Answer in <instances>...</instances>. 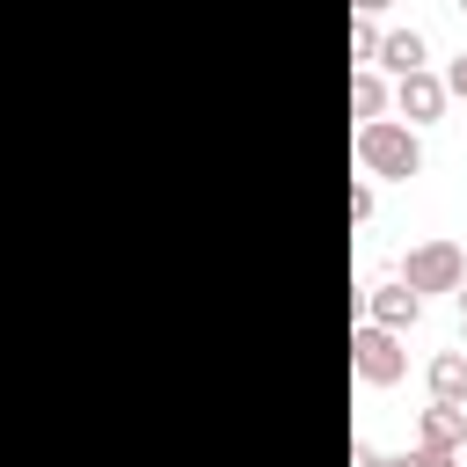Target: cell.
<instances>
[{
    "label": "cell",
    "mask_w": 467,
    "mask_h": 467,
    "mask_svg": "<svg viewBox=\"0 0 467 467\" xmlns=\"http://www.w3.org/2000/svg\"><path fill=\"white\" fill-rule=\"evenodd\" d=\"M358 372H365V379H394V372H401V358H394V343H387L379 328L358 336Z\"/></svg>",
    "instance_id": "cell-3"
},
{
    "label": "cell",
    "mask_w": 467,
    "mask_h": 467,
    "mask_svg": "<svg viewBox=\"0 0 467 467\" xmlns=\"http://www.w3.org/2000/svg\"><path fill=\"white\" fill-rule=\"evenodd\" d=\"M416 467H445V452H423V460H416Z\"/></svg>",
    "instance_id": "cell-9"
},
{
    "label": "cell",
    "mask_w": 467,
    "mask_h": 467,
    "mask_svg": "<svg viewBox=\"0 0 467 467\" xmlns=\"http://www.w3.org/2000/svg\"><path fill=\"white\" fill-rule=\"evenodd\" d=\"M416 58H423L416 36H394V44H387V66H394V73H416Z\"/></svg>",
    "instance_id": "cell-7"
},
{
    "label": "cell",
    "mask_w": 467,
    "mask_h": 467,
    "mask_svg": "<svg viewBox=\"0 0 467 467\" xmlns=\"http://www.w3.org/2000/svg\"><path fill=\"white\" fill-rule=\"evenodd\" d=\"M431 387H438V401H460V394H467V358H438Z\"/></svg>",
    "instance_id": "cell-4"
},
{
    "label": "cell",
    "mask_w": 467,
    "mask_h": 467,
    "mask_svg": "<svg viewBox=\"0 0 467 467\" xmlns=\"http://www.w3.org/2000/svg\"><path fill=\"white\" fill-rule=\"evenodd\" d=\"M358 153H365L379 175H416V139H409V131H387V124H372V131L358 139Z\"/></svg>",
    "instance_id": "cell-1"
},
{
    "label": "cell",
    "mask_w": 467,
    "mask_h": 467,
    "mask_svg": "<svg viewBox=\"0 0 467 467\" xmlns=\"http://www.w3.org/2000/svg\"><path fill=\"white\" fill-rule=\"evenodd\" d=\"M452 88H460V95H467V58H460V66H452Z\"/></svg>",
    "instance_id": "cell-8"
},
{
    "label": "cell",
    "mask_w": 467,
    "mask_h": 467,
    "mask_svg": "<svg viewBox=\"0 0 467 467\" xmlns=\"http://www.w3.org/2000/svg\"><path fill=\"white\" fill-rule=\"evenodd\" d=\"M452 277H460V255H452V248H423V255H409V285L438 292V285H452Z\"/></svg>",
    "instance_id": "cell-2"
},
{
    "label": "cell",
    "mask_w": 467,
    "mask_h": 467,
    "mask_svg": "<svg viewBox=\"0 0 467 467\" xmlns=\"http://www.w3.org/2000/svg\"><path fill=\"white\" fill-rule=\"evenodd\" d=\"M372 467H379V460H372Z\"/></svg>",
    "instance_id": "cell-11"
},
{
    "label": "cell",
    "mask_w": 467,
    "mask_h": 467,
    "mask_svg": "<svg viewBox=\"0 0 467 467\" xmlns=\"http://www.w3.org/2000/svg\"><path fill=\"white\" fill-rule=\"evenodd\" d=\"M460 306H467V292H460Z\"/></svg>",
    "instance_id": "cell-10"
},
{
    "label": "cell",
    "mask_w": 467,
    "mask_h": 467,
    "mask_svg": "<svg viewBox=\"0 0 467 467\" xmlns=\"http://www.w3.org/2000/svg\"><path fill=\"white\" fill-rule=\"evenodd\" d=\"M379 321H416V292H379Z\"/></svg>",
    "instance_id": "cell-6"
},
{
    "label": "cell",
    "mask_w": 467,
    "mask_h": 467,
    "mask_svg": "<svg viewBox=\"0 0 467 467\" xmlns=\"http://www.w3.org/2000/svg\"><path fill=\"white\" fill-rule=\"evenodd\" d=\"M401 102H409L416 117H438V88H431V80H416V73H409V88H401Z\"/></svg>",
    "instance_id": "cell-5"
}]
</instances>
